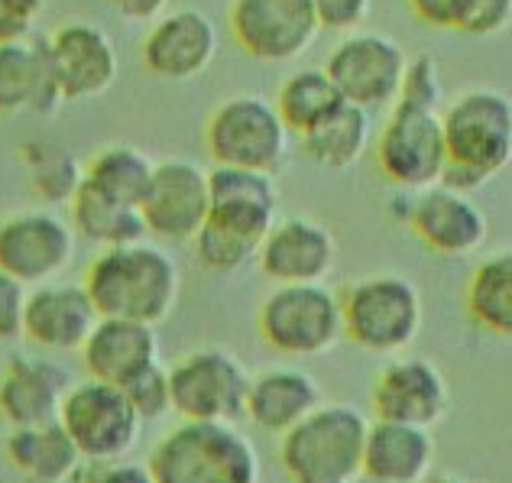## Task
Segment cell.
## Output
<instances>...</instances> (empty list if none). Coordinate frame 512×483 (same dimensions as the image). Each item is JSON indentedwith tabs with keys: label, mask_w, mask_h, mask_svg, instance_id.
I'll return each mask as SVG.
<instances>
[{
	"label": "cell",
	"mask_w": 512,
	"mask_h": 483,
	"mask_svg": "<svg viewBox=\"0 0 512 483\" xmlns=\"http://www.w3.org/2000/svg\"><path fill=\"white\" fill-rule=\"evenodd\" d=\"M85 292L101 318H130L159 325L175 312L182 273L172 253L153 240L104 247L85 273Z\"/></svg>",
	"instance_id": "1"
},
{
	"label": "cell",
	"mask_w": 512,
	"mask_h": 483,
	"mask_svg": "<svg viewBox=\"0 0 512 483\" xmlns=\"http://www.w3.org/2000/svg\"><path fill=\"white\" fill-rule=\"evenodd\" d=\"M441 182L474 195L512 163V101L496 88H467L441 114Z\"/></svg>",
	"instance_id": "2"
},
{
	"label": "cell",
	"mask_w": 512,
	"mask_h": 483,
	"mask_svg": "<svg viewBox=\"0 0 512 483\" xmlns=\"http://www.w3.org/2000/svg\"><path fill=\"white\" fill-rule=\"evenodd\" d=\"M153 483H260V454L234 422L175 425L146 461Z\"/></svg>",
	"instance_id": "3"
},
{
	"label": "cell",
	"mask_w": 512,
	"mask_h": 483,
	"mask_svg": "<svg viewBox=\"0 0 512 483\" xmlns=\"http://www.w3.org/2000/svg\"><path fill=\"white\" fill-rule=\"evenodd\" d=\"M367 415L354 406L312 409L279 438V461L292 483H354L360 477Z\"/></svg>",
	"instance_id": "4"
},
{
	"label": "cell",
	"mask_w": 512,
	"mask_h": 483,
	"mask_svg": "<svg viewBox=\"0 0 512 483\" xmlns=\"http://www.w3.org/2000/svg\"><path fill=\"white\" fill-rule=\"evenodd\" d=\"M344 338L370 354H402L425 325V302L412 279L373 273L357 279L341 295Z\"/></svg>",
	"instance_id": "5"
},
{
	"label": "cell",
	"mask_w": 512,
	"mask_h": 483,
	"mask_svg": "<svg viewBox=\"0 0 512 483\" xmlns=\"http://www.w3.org/2000/svg\"><path fill=\"white\" fill-rule=\"evenodd\" d=\"M260 338L286 357H318L344 338L341 295L325 283L276 286L256 312Z\"/></svg>",
	"instance_id": "6"
},
{
	"label": "cell",
	"mask_w": 512,
	"mask_h": 483,
	"mask_svg": "<svg viewBox=\"0 0 512 483\" xmlns=\"http://www.w3.org/2000/svg\"><path fill=\"white\" fill-rule=\"evenodd\" d=\"M292 133L282 124L276 104L263 95H234L211 111L205 146L214 166L273 172L286 163Z\"/></svg>",
	"instance_id": "7"
},
{
	"label": "cell",
	"mask_w": 512,
	"mask_h": 483,
	"mask_svg": "<svg viewBox=\"0 0 512 483\" xmlns=\"http://www.w3.org/2000/svg\"><path fill=\"white\" fill-rule=\"evenodd\" d=\"M373 150L376 169L393 189L422 192L428 185L441 182L444 163H448L441 111L396 101L389 107L386 124L373 137Z\"/></svg>",
	"instance_id": "8"
},
{
	"label": "cell",
	"mask_w": 512,
	"mask_h": 483,
	"mask_svg": "<svg viewBox=\"0 0 512 483\" xmlns=\"http://www.w3.org/2000/svg\"><path fill=\"white\" fill-rule=\"evenodd\" d=\"M250 373L224 347H201L169 367L172 412L185 422H237Z\"/></svg>",
	"instance_id": "9"
},
{
	"label": "cell",
	"mask_w": 512,
	"mask_h": 483,
	"mask_svg": "<svg viewBox=\"0 0 512 483\" xmlns=\"http://www.w3.org/2000/svg\"><path fill=\"white\" fill-rule=\"evenodd\" d=\"M59 422L69 432L78 454L85 461L101 464L127 458L143 425L127 402L124 389L91 377L69 386L59 409Z\"/></svg>",
	"instance_id": "10"
},
{
	"label": "cell",
	"mask_w": 512,
	"mask_h": 483,
	"mask_svg": "<svg viewBox=\"0 0 512 483\" xmlns=\"http://www.w3.org/2000/svg\"><path fill=\"white\" fill-rule=\"evenodd\" d=\"M409 52L393 36L376 30H354L331 49L321 69L338 88L341 101H350L363 111H389L399 98L402 72H406Z\"/></svg>",
	"instance_id": "11"
},
{
	"label": "cell",
	"mask_w": 512,
	"mask_h": 483,
	"mask_svg": "<svg viewBox=\"0 0 512 483\" xmlns=\"http://www.w3.org/2000/svg\"><path fill=\"white\" fill-rule=\"evenodd\" d=\"M78 237L59 208H26L0 221V270L26 289L59 279L75 260Z\"/></svg>",
	"instance_id": "12"
},
{
	"label": "cell",
	"mask_w": 512,
	"mask_h": 483,
	"mask_svg": "<svg viewBox=\"0 0 512 483\" xmlns=\"http://www.w3.org/2000/svg\"><path fill=\"white\" fill-rule=\"evenodd\" d=\"M227 30L250 59L276 65L302 59L321 26L312 0H231Z\"/></svg>",
	"instance_id": "13"
},
{
	"label": "cell",
	"mask_w": 512,
	"mask_h": 483,
	"mask_svg": "<svg viewBox=\"0 0 512 483\" xmlns=\"http://www.w3.org/2000/svg\"><path fill=\"white\" fill-rule=\"evenodd\" d=\"M208 208V169L182 156L153 166L140 201L146 237H156L159 244H188L208 221Z\"/></svg>",
	"instance_id": "14"
},
{
	"label": "cell",
	"mask_w": 512,
	"mask_h": 483,
	"mask_svg": "<svg viewBox=\"0 0 512 483\" xmlns=\"http://www.w3.org/2000/svg\"><path fill=\"white\" fill-rule=\"evenodd\" d=\"M43 39L62 104L94 101L117 85L120 56L104 26L91 20H69Z\"/></svg>",
	"instance_id": "15"
},
{
	"label": "cell",
	"mask_w": 512,
	"mask_h": 483,
	"mask_svg": "<svg viewBox=\"0 0 512 483\" xmlns=\"http://www.w3.org/2000/svg\"><path fill=\"white\" fill-rule=\"evenodd\" d=\"M221 33L205 10L179 7L150 20L140 43V65L163 82H192L218 59Z\"/></svg>",
	"instance_id": "16"
},
{
	"label": "cell",
	"mask_w": 512,
	"mask_h": 483,
	"mask_svg": "<svg viewBox=\"0 0 512 483\" xmlns=\"http://www.w3.org/2000/svg\"><path fill=\"white\" fill-rule=\"evenodd\" d=\"M409 231L438 257H474L490 237V218L474 195L457 192L435 182L422 192H412L406 221Z\"/></svg>",
	"instance_id": "17"
},
{
	"label": "cell",
	"mask_w": 512,
	"mask_h": 483,
	"mask_svg": "<svg viewBox=\"0 0 512 483\" xmlns=\"http://www.w3.org/2000/svg\"><path fill=\"white\" fill-rule=\"evenodd\" d=\"M256 263L266 279L276 286L289 283H325L338 263V240L325 227L305 214L276 218L256 247Z\"/></svg>",
	"instance_id": "18"
},
{
	"label": "cell",
	"mask_w": 512,
	"mask_h": 483,
	"mask_svg": "<svg viewBox=\"0 0 512 483\" xmlns=\"http://www.w3.org/2000/svg\"><path fill=\"white\" fill-rule=\"evenodd\" d=\"M370 402L376 419L435 428L451 409V386L425 357H396L376 373Z\"/></svg>",
	"instance_id": "19"
},
{
	"label": "cell",
	"mask_w": 512,
	"mask_h": 483,
	"mask_svg": "<svg viewBox=\"0 0 512 483\" xmlns=\"http://www.w3.org/2000/svg\"><path fill=\"white\" fill-rule=\"evenodd\" d=\"M98 318V308L91 305L82 283L49 279V283L26 292L23 338L46 354H72L82 351Z\"/></svg>",
	"instance_id": "20"
},
{
	"label": "cell",
	"mask_w": 512,
	"mask_h": 483,
	"mask_svg": "<svg viewBox=\"0 0 512 483\" xmlns=\"http://www.w3.org/2000/svg\"><path fill=\"white\" fill-rule=\"evenodd\" d=\"M208 218L227 231L253 240L260 247L263 234L279 218V195L273 172L214 166L208 172Z\"/></svg>",
	"instance_id": "21"
},
{
	"label": "cell",
	"mask_w": 512,
	"mask_h": 483,
	"mask_svg": "<svg viewBox=\"0 0 512 483\" xmlns=\"http://www.w3.org/2000/svg\"><path fill=\"white\" fill-rule=\"evenodd\" d=\"M72 377L59 360L39 354H13L0 370V419L10 428L59 419Z\"/></svg>",
	"instance_id": "22"
},
{
	"label": "cell",
	"mask_w": 512,
	"mask_h": 483,
	"mask_svg": "<svg viewBox=\"0 0 512 483\" xmlns=\"http://www.w3.org/2000/svg\"><path fill=\"white\" fill-rule=\"evenodd\" d=\"M78 354L91 380L127 386L143 370L159 364V334L156 325L143 321L98 318Z\"/></svg>",
	"instance_id": "23"
},
{
	"label": "cell",
	"mask_w": 512,
	"mask_h": 483,
	"mask_svg": "<svg viewBox=\"0 0 512 483\" xmlns=\"http://www.w3.org/2000/svg\"><path fill=\"white\" fill-rule=\"evenodd\" d=\"M62 107V95L52 75L46 39L26 36L0 43V117L46 114Z\"/></svg>",
	"instance_id": "24"
},
{
	"label": "cell",
	"mask_w": 512,
	"mask_h": 483,
	"mask_svg": "<svg viewBox=\"0 0 512 483\" xmlns=\"http://www.w3.org/2000/svg\"><path fill=\"white\" fill-rule=\"evenodd\" d=\"M435 467V438L431 428L376 419L363 441L360 474L373 483H425Z\"/></svg>",
	"instance_id": "25"
},
{
	"label": "cell",
	"mask_w": 512,
	"mask_h": 483,
	"mask_svg": "<svg viewBox=\"0 0 512 483\" xmlns=\"http://www.w3.org/2000/svg\"><path fill=\"white\" fill-rule=\"evenodd\" d=\"M325 396L312 373L299 367H273L250 377L244 415L269 435L289 432L299 425L312 409H318Z\"/></svg>",
	"instance_id": "26"
},
{
	"label": "cell",
	"mask_w": 512,
	"mask_h": 483,
	"mask_svg": "<svg viewBox=\"0 0 512 483\" xmlns=\"http://www.w3.org/2000/svg\"><path fill=\"white\" fill-rule=\"evenodd\" d=\"M4 454L13 471L23 474L30 483H62L72 474V467L82 461V454L72 445L59 419L10 428Z\"/></svg>",
	"instance_id": "27"
},
{
	"label": "cell",
	"mask_w": 512,
	"mask_h": 483,
	"mask_svg": "<svg viewBox=\"0 0 512 483\" xmlns=\"http://www.w3.org/2000/svg\"><path fill=\"white\" fill-rule=\"evenodd\" d=\"M299 146L315 166L325 169L354 166L373 146V114L350 101H341L315 127L299 133Z\"/></svg>",
	"instance_id": "28"
},
{
	"label": "cell",
	"mask_w": 512,
	"mask_h": 483,
	"mask_svg": "<svg viewBox=\"0 0 512 483\" xmlns=\"http://www.w3.org/2000/svg\"><path fill=\"white\" fill-rule=\"evenodd\" d=\"M153 159L140 146L130 143H111L94 153L88 163H82V185L120 205L140 208L146 185L153 176Z\"/></svg>",
	"instance_id": "29"
},
{
	"label": "cell",
	"mask_w": 512,
	"mask_h": 483,
	"mask_svg": "<svg viewBox=\"0 0 512 483\" xmlns=\"http://www.w3.org/2000/svg\"><path fill=\"white\" fill-rule=\"evenodd\" d=\"M69 224L75 237L88 240L94 247H120V244H133V240L146 237V227L140 218V208L133 205H120L98 192H91L88 185H82L69 205Z\"/></svg>",
	"instance_id": "30"
},
{
	"label": "cell",
	"mask_w": 512,
	"mask_h": 483,
	"mask_svg": "<svg viewBox=\"0 0 512 483\" xmlns=\"http://www.w3.org/2000/svg\"><path fill=\"white\" fill-rule=\"evenodd\" d=\"M467 315L483 331L496 334V338H509L512 334V253L500 250L483 260L474 276H470L467 292Z\"/></svg>",
	"instance_id": "31"
},
{
	"label": "cell",
	"mask_w": 512,
	"mask_h": 483,
	"mask_svg": "<svg viewBox=\"0 0 512 483\" xmlns=\"http://www.w3.org/2000/svg\"><path fill=\"white\" fill-rule=\"evenodd\" d=\"M17 156L36 198L46 208H65L72 195L82 189V163L65 146L49 140H26L17 150Z\"/></svg>",
	"instance_id": "32"
},
{
	"label": "cell",
	"mask_w": 512,
	"mask_h": 483,
	"mask_svg": "<svg viewBox=\"0 0 512 483\" xmlns=\"http://www.w3.org/2000/svg\"><path fill=\"white\" fill-rule=\"evenodd\" d=\"M273 104L292 137H299L325 114H331L341 104V95L325 69H295L292 75L282 78Z\"/></svg>",
	"instance_id": "33"
},
{
	"label": "cell",
	"mask_w": 512,
	"mask_h": 483,
	"mask_svg": "<svg viewBox=\"0 0 512 483\" xmlns=\"http://www.w3.org/2000/svg\"><path fill=\"white\" fill-rule=\"evenodd\" d=\"M195 247L198 263L214 276H231L240 273L256 257V244L234 231H227L218 221H205L198 227V234L188 240Z\"/></svg>",
	"instance_id": "34"
},
{
	"label": "cell",
	"mask_w": 512,
	"mask_h": 483,
	"mask_svg": "<svg viewBox=\"0 0 512 483\" xmlns=\"http://www.w3.org/2000/svg\"><path fill=\"white\" fill-rule=\"evenodd\" d=\"M124 389L127 402L137 412L140 422H159L172 412V393H169V370L163 364H153L143 370L140 377H133Z\"/></svg>",
	"instance_id": "35"
},
{
	"label": "cell",
	"mask_w": 512,
	"mask_h": 483,
	"mask_svg": "<svg viewBox=\"0 0 512 483\" xmlns=\"http://www.w3.org/2000/svg\"><path fill=\"white\" fill-rule=\"evenodd\" d=\"M444 98V82H441V69L438 62L419 52V56H409L406 72H402V85H399V98L402 104H415V107H431L438 111Z\"/></svg>",
	"instance_id": "36"
},
{
	"label": "cell",
	"mask_w": 512,
	"mask_h": 483,
	"mask_svg": "<svg viewBox=\"0 0 512 483\" xmlns=\"http://www.w3.org/2000/svg\"><path fill=\"white\" fill-rule=\"evenodd\" d=\"M512 20V0H461L454 30L467 36H496Z\"/></svg>",
	"instance_id": "37"
},
{
	"label": "cell",
	"mask_w": 512,
	"mask_h": 483,
	"mask_svg": "<svg viewBox=\"0 0 512 483\" xmlns=\"http://www.w3.org/2000/svg\"><path fill=\"white\" fill-rule=\"evenodd\" d=\"M318 26L328 33H354L370 17L373 0H312Z\"/></svg>",
	"instance_id": "38"
},
{
	"label": "cell",
	"mask_w": 512,
	"mask_h": 483,
	"mask_svg": "<svg viewBox=\"0 0 512 483\" xmlns=\"http://www.w3.org/2000/svg\"><path fill=\"white\" fill-rule=\"evenodd\" d=\"M46 13V0H0V43L36 33Z\"/></svg>",
	"instance_id": "39"
},
{
	"label": "cell",
	"mask_w": 512,
	"mask_h": 483,
	"mask_svg": "<svg viewBox=\"0 0 512 483\" xmlns=\"http://www.w3.org/2000/svg\"><path fill=\"white\" fill-rule=\"evenodd\" d=\"M26 292L30 289L0 270V344H13L17 338H23Z\"/></svg>",
	"instance_id": "40"
},
{
	"label": "cell",
	"mask_w": 512,
	"mask_h": 483,
	"mask_svg": "<svg viewBox=\"0 0 512 483\" xmlns=\"http://www.w3.org/2000/svg\"><path fill=\"white\" fill-rule=\"evenodd\" d=\"M406 4L412 10V17L422 20L425 26H435V30H454L461 0H406Z\"/></svg>",
	"instance_id": "41"
},
{
	"label": "cell",
	"mask_w": 512,
	"mask_h": 483,
	"mask_svg": "<svg viewBox=\"0 0 512 483\" xmlns=\"http://www.w3.org/2000/svg\"><path fill=\"white\" fill-rule=\"evenodd\" d=\"M88 483H153L146 464H130V461H91V480Z\"/></svg>",
	"instance_id": "42"
},
{
	"label": "cell",
	"mask_w": 512,
	"mask_h": 483,
	"mask_svg": "<svg viewBox=\"0 0 512 483\" xmlns=\"http://www.w3.org/2000/svg\"><path fill=\"white\" fill-rule=\"evenodd\" d=\"M104 4H111L124 20H133V23H143V20H156L159 13L169 10V0H104Z\"/></svg>",
	"instance_id": "43"
},
{
	"label": "cell",
	"mask_w": 512,
	"mask_h": 483,
	"mask_svg": "<svg viewBox=\"0 0 512 483\" xmlns=\"http://www.w3.org/2000/svg\"><path fill=\"white\" fill-rule=\"evenodd\" d=\"M425 483H467L461 477H448V474H441V477H425Z\"/></svg>",
	"instance_id": "44"
}]
</instances>
